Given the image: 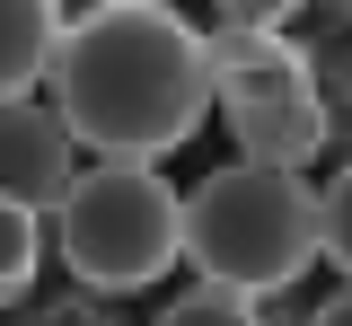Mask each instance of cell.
<instances>
[{"instance_id":"6da1fadb","label":"cell","mask_w":352,"mask_h":326,"mask_svg":"<svg viewBox=\"0 0 352 326\" xmlns=\"http://www.w3.org/2000/svg\"><path fill=\"white\" fill-rule=\"evenodd\" d=\"M44 89L88 159H168L212 115V45L168 0H88Z\"/></svg>"},{"instance_id":"7a4b0ae2","label":"cell","mask_w":352,"mask_h":326,"mask_svg":"<svg viewBox=\"0 0 352 326\" xmlns=\"http://www.w3.org/2000/svg\"><path fill=\"white\" fill-rule=\"evenodd\" d=\"M185 265H194V282L282 300L317 265V194H308V177L264 168V159L212 168L185 194Z\"/></svg>"},{"instance_id":"3957f363","label":"cell","mask_w":352,"mask_h":326,"mask_svg":"<svg viewBox=\"0 0 352 326\" xmlns=\"http://www.w3.org/2000/svg\"><path fill=\"white\" fill-rule=\"evenodd\" d=\"M53 256L88 300H132L176 274L185 194L159 177V159H88L53 203Z\"/></svg>"},{"instance_id":"277c9868","label":"cell","mask_w":352,"mask_h":326,"mask_svg":"<svg viewBox=\"0 0 352 326\" xmlns=\"http://www.w3.org/2000/svg\"><path fill=\"white\" fill-rule=\"evenodd\" d=\"M212 106L238 115V106H282V97H308L317 62H308L282 27H212Z\"/></svg>"},{"instance_id":"5b68a950","label":"cell","mask_w":352,"mask_h":326,"mask_svg":"<svg viewBox=\"0 0 352 326\" xmlns=\"http://www.w3.org/2000/svg\"><path fill=\"white\" fill-rule=\"evenodd\" d=\"M71 177H80V141H71V124H62L44 97H9V106H0V194L53 212V203L71 194Z\"/></svg>"},{"instance_id":"8992f818","label":"cell","mask_w":352,"mask_h":326,"mask_svg":"<svg viewBox=\"0 0 352 326\" xmlns=\"http://www.w3.org/2000/svg\"><path fill=\"white\" fill-rule=\"evenodd\" d=\"M335 133V115H326V97H282V106H238L229 115V141H238V159H264V168H308L317 150Z\"/></svg>"},{"instance_id":"52a82bcc","label":"cell","mask_w":352,"mask_h":326,"mask_svg":"<svg viewBox=\"0 0 352 326\" xmlns=\"http://www.w3.org/2000/svg\"><path fill=\"white\" fill-rule=\"evenodd\" d=\"M62 27H71V0H0V106L53 80Z\"/></svg>"},{"instance_id":"ba28073f","label":"cell","mask_w":352,"mask_h":326,"mask_svg":"<svg viewBox=\"0 0 352 326\" xmlns=\"http://www.w3.org/2000/svg\"><path fill=\"white\" fill-rule=\"evenodd\" d=\"M44 256H53V230H44V212H36V203H18V194H0V309L36 291Z\"/></svg>"},{"instance_id":"9c48e42d","label":"cell","mask_w":352,"mask_h":326,"mask_svg":"<svg viewBox=\"0 0 352 326\" xmlns=\"http://www.w3.org/2000/svg\"><path fill=\"white\" fill-rule=\"evenodd\" d=\"M150 326H264V300H247V291H220V282H194V291H176V300H168Z\"/></svg>"},{"instance_id":"30bf717a","label":"cell","mask_w":352,"mask_h":326,"mask_svg":"<svg viewBox=\"0 0 352 326\" xmlns=\"http://www.w3.org/2000/svg\"><path fill=\"white\" fill-rule=\"evenodd\" d=\"M317 256L352 282V159L326 177V194H317Z\"/></svg>"},{"instance_id":"8fae6325","label":"cell","mask_w":352,"mask_h":326,"mask_svg":"<svg viewBox=\"0 0 352 326\" xmlns=\"http://www.w3.org/2000/svg\"><path fill=\"white\" fill-rule=\"evenodd\" d=\"M220 9V27H291L308 0H212Z\"/></svg>"},{"instance_id":"7c38bea8","label":"cell","mask_w":352,"mask_h":326,"mask_svg":"<svg viewBox=\"0 0 352 326\" xmlns=\"http://www.w3.org/2000/svg\"><path fill=\"white\" fill-rule=\"evenodd\" d=\"M308 326H352V282L335 291V300H317V318H308Z\"/></svg>"},{"instance_id":"4fadbf2b","label":"cell","mask_w":352,"mask_h":326,"mask_svg":"<svg viewBox=\"0 0 352 326\" xmlns=\"http://www.w3.org/2000/svg\"><path fill=\"white\" fill-rule=\"evenodd\" d=\"M44 326H97V318H88V309H62V318H44Z\"/></svg>"}]
</instances>
